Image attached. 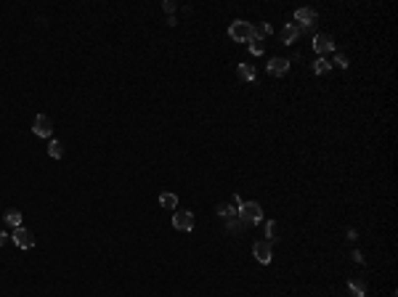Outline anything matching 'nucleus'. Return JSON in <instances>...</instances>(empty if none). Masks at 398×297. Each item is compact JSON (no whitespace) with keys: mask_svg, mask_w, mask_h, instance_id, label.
Instances as JSON below:
<instances>
[{"mask_svg":"<svg viewBox=\"0 0 398 297\" xmlns=\"http://www.w3.org/2000/svg\"><path fill=\"white\" fill-rule=\"evenodd\" d=\"M228 35H231L234 43H252V35H255V27L244 19H237V22L228 27Z\"/></svg>","mask_w":398,"mask_h":297,"instance_id":"1","label":"nucleus"},{"mask_svg":"<svg viewBox=\"0 0 398 297\" xmlns=\"http://www.w3.org/2000/svg\"><path fill=\"white\" fill-rule=\"evenodd\" d=\"M239 217L250 226V223H260L263 220V207L258 202H242L239 204Z\"/></svg>","mask_w":398,"mask_h":297,"instance_id":"2","label":"nucleus"},{"mask_svg":"<svg viewBox=\"0 0 398 297\" xmlns=\"http://www.w3.org/2000/svg\"><path fill=\"white\" fill-rule=\"evenodd\" d=\"M11 239H14V244H16L19 249H32V247H35V234H32L29 228H24V226L14 228Z\"/></svg>","mask_w":398,"mask_h":297,"instance_id":"3","label":"nucleus"},{"mask_svg":"<svg viewBox=\"0 0 398 297\" xmlns=\"http://www.w3.org/2000/svg\"><path fill=\"white\" fill-rule=\"evenodd\" d=\"M32 130H35V135H40V138H51L53 135V120H51L48 114H37L35 122H32Z\"/></svg>","mask_w":398,"mask_h":297,"instance_id":"4","label":"nucleus"},{"mask_svg":"<svg viewBox=\"0 0 398 297\" xmlns=\"http://www.w3.org/2000/svg\"><path fill=\"white\" fill-rule=\"evenodd\" d=\"M173 228L175 231H191L194 228V213L191 210H178V213H173Z\"/></svg>","mask_w":398,"mask_h":297,"instance_id":"5","label":"nucleus"},{"mask_svg":"<svg viewBox=\"0 0 398 297\" xmlns=\"http://www.w3.org/2000/svg\"><path fill=\"white\" fill-rule=\"evenodd\" d=\"M252 255H255L258 263H263V266H268V263L273 260V249H271V242H255L252 244Z\"/></svg>","mask_w":398,"mask_h":297,"instance_id":"6","label":"nucleus"},{"mask_svg":"<svg viewBox=\"0 0 398 297\" xmlns=\"http://www.w3.org/2000/svg\"><path fill=\"white\" fill-rule=\"evenodd\" d=\"M313 51H316L318 56L329 54V51H335V40H332L329 35H313Z\"/></svg>","mask_w":398,"mask_h":297,"instance_id":"7","label":"nucleus"},{"mask_svg":"<svg viewBox=\"0 0 398 297\" xmlns=\"http://www.w3.org/2000/svg\"><path fill=\"white\" fill-rule=\"evenodd\" d=\"M271 72V75H276V77H282L287 75V69H290V58H282V56H276V58H271L268 61V67H265Z\"/></svg>","mask_w":398,"mask_h":297,"instance_id":"8","label":"nucleus"},{"mask_svg":"<svg viewBox=\"0 0 398 297\" xmlns=\"http://www.w3.org/2000/svg\"><path fill=\"white\" fill-rule=\"evenodd\" d=\"M295 19H297V22H303V24H316L318 22V11L305 5V8H297L295 11ZM303 24H300V27H303Z\"/></svg>","mask_w":398,"mask_h":297,"instance_id":"9","label":"nucleus"},{"mask_svg":"<svg viewBox=\"0 0 398 297\" xmlns=\"http://www.w3.org/2000/svg\"><path fill=\"white\" fill-rule=\"evenodd\" d=\"M300 37V27L297 24H287V27H282V32H279V40H282L284 45H292Z\"/></svg>","mask_w":398,"mask_h":297,"instance_id":"10","label":"nucleus"},{"mask_svg":"<svg viewBox=\"0 0 398 297\" xmlns=\"http://www.w3.org/2000/svg\"><path fill=\"white\" fill-rule=\"evenodd\" d=\"M244 226H247V223H244L239 215L226 217V228H228V234H234V236H239V234H242V231H244Z\"/></svg>","mask_w":398,"mask_h":297,"instance_id":"11","label":"nucleus"},{"mask_svg":"<svg viewBox=\"0 0 398 297\" xmlns=\"http://www.w3.org/2000/svg\"><path fill=\"white\" fill-rule=\"evenodd\" d=\"M237 75L242 77L244 82H255V67H252V64H237Z\"/></svg>","mask_w":398,"mask_h":297,"instance_id":"12","label":"nucleus"},{"mask_svg":"<svg viewBox=\"0 0 398 297\" xmlns=\"http://www.w3.org/2000/svg\"><path fill=\"white\" fill-rule=\"evenodd\" d=\"M159 204L165 210H175V207H178V196L170 194V191H162V194H159Z\"/></svg>","mask_w":398,"mask_h":297,"instance_id":"13","label":"nucleus"},{"mask_svg":"<svg viewBox=\"0 0 398 297\" xmlns=\"http://www.w3.org/2000/svg\"><path fill=\"white\" fill-rule=\"evenodd\" d=\"M311 69L313 72H316V75H329V69H332V64L327 61V58H324V56H318L316 58V61H313L311 64Z\"/></svg>","mask_w":398,"mask_h":297,"instance_id":"14","label":"nucleus"},{"mask_svg":"<svg viewBox=\"0 0 398 297\" xmlns=\"http://www.w3.org/2000/svg\"><path fill=\"white\" fill-rule=\"evenodd\" d=\"M348 289H350V295H353V297H367V287H364V281H358V279H350Z\"/></svg>","mask_w":398,"mask_h":297,"instance_id":"15","label":"nucleus"},{"mask_svg":"<svg viewBox=\"0 0 398 297\" xmlns=\"http://www.w3.org/2000/svg\"><path fill=\"white\" fill-rule=\"evenodd\" d=\"M5 223H8L11 228H19L22 226V213H19V210H8V213H5Z\"/></svg>","mask_w":398,"mask_h":297,"instance_id":"16","label":"nucleus"},{"mask_svg":"<svg viewBox=\"0 0 398 297\" xmlns=\"http://www.w3.org/2000/svg\"><path fill=\"white\" fill-rule=\"evenodd\" d=\"M271 35V24L268 22H263V24H258V27H255V35H252V40H263V37H268Z\"/></svg>","mask_w":398,"mask_h":297,"instance_id":"17","label":"nucleus"},{"mask_svg":"<svg viewBox=\"0 0 398 297\" xmlns=\"http://www.w3.org/2000/svg\"><path fill=\"white\" fill-rule=\"evenodd\" d=\"M218 215H220V217H223V220H226V217H234V215H239V210L234 207L231 202H228V204H220V207H218Z\"/></svg>","mask_w":398,"mask_h":297,"instance_id":"18","label":"nucleus"},{"mask_svg":"<svg viewBox=\"0 0 398 297\" xmlns=\"http://www.w3.org/2000/svg\"><path fill=\"white\" fill-rule=\"evenodd\" d=\"M48 154L53 157V160H61V157H64V143H61V141H51Z\"/></svg>","mask_w":398,"mask_h":297,"instance_id":"19","label":"nucleus"},{"mask_svg":"<svg viewBox=\"0 0 398 297\" xmlns=\"http://www.w3.org/2000/svg\"><path fill=\"white\" fill-rule=\"evenodd\" d=\"M332 67H340V69H348L350 67V61H348V56L345 54H335V61H329Z\"/></svg>","mask_w":398,"mask_h":297,"instance_id":"20","label":"nucleus"},{"mask_svg":"<svg viewBox=\"0 0 398 297\" xmlns=\"http://www.w3.org/2000/svg\"><path fill=\"white\" fill-rule=\"evenodd\" d=\"M265 236H268V242H273V239H276V220H268V223H265Z\"/></svg>","mask_w":398,"mask_h":297,"instance_id":"21","label":"nucleus"},{"mask_svg":"<svg viewBox=\"0 0 398 297\" xmlns=\"http://www.w3.org/2000/svg\"><path fill=\"white\" fill-rule=\"evenodd\" d=\"M263 51H265V45H263V43H258V40H252V43H250V54H252V56H260Z\"/></svg>","mask_w":398,"mask_h":297,"instance_id":"22","label":"nucleus"},{"mask_svg":"<svg viewBox=\"0 0 398 297\" xmlns=\"http://www.w3.org/2000/svg\"><path fill=\"white\" fill-rule=\"evenodd\" d=\"M162 8H165V14H170V16H173V11L178 8V5H175L173 0H165V3H162Z\"/></svg>","mask_w":398,"mask_h":297,"instance_id":"23","label":"nucleus"},{"mask_svg":"<svg viewBox=\"0 0 398 297\" xmlns=\"http://www.w3.org/2000/svg\"><path fill=\"white\" fill-rule=\"evenodd\" d=\"M231 204L239 210V204H242V196H239V194H234V196H231Z\"/></svg>","mask_w":398,"mask_h":297,"instance_id":"24","label":"nucleus"},{"mask_svg":"<svg viewBox=\"0 0 398 297\" xmlns=\"http://www.w3.org/2000/svg\"><path fill=\"white\" fill-rule=\"evenodd\" d=\"M353 260H356V263H364V255H361V252H358V249H356V252H353Z\"/></svg>","mask_w":398,"mask_h":297,"instance_id":"25","label":"nucleus"},{"mask_svg":"<svg viewBox=\"0 0 398 297\" xmlns=\"http://www.w3.org/2000/svg\"><path fill=\"white\" fill-rule=\"evenodd\" d=\"M3 242H5V234H0V247H3Z\"/></svg>","mask_w":398,"mask_h":297,"instance_id":"26","label":"nucleus"},{"mask_svg":"<svg viewBox=\"0 0 398 297\" xmlns=\"http://www.w3.org/2000/svg\"><path fill=\"white\" fill-rule=\"evenodd\" d=\"M393 297H396V295H393Z\"/></svg>","mask_w":398,"mask_h":297,"instance_id":"27","label":"nucleus"}]
</instances>
